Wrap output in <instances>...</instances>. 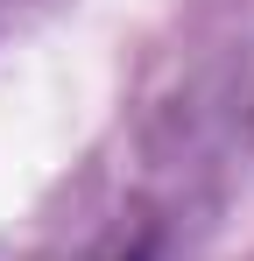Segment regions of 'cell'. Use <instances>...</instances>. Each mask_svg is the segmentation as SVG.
<instances>
[{
  "label": "cell",
  "instance_id": "cell-1",
  "mask_svg": "<svg viewBox=\"0 0 254 261\" xmlns=\"http://www.w3.org/2000/svg\"><path fill=\"white\" fill-rule=\"evenodd\" d=\"M113 261H156V254H148V247H134V254H113Z\"/></svg>",
  "mask_w": 254,
  "mask_h": 261
}]
</instances>
